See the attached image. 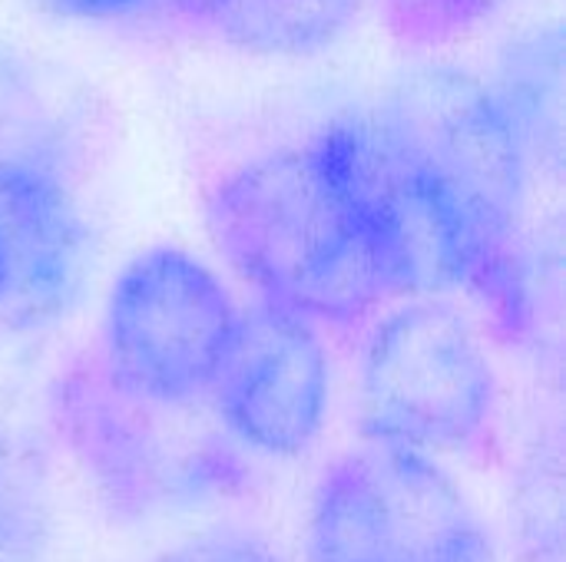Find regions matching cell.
<instances>
[{"label":"cell","mask_w":566,"mask_h":562,"mask_svg":"<svg viewBox=\"0 0 566 562\" xmlns=\"http://www.w3.org/2000/svg\"><path fill=\"white\" fill-rule=\"evenodd\" d=\"M401 156L428 185L474 291L507 338L534 325L521 225L531 156L491 83L454 66L405 76L378 113Z\"/></svg>","instance_id":"6da1fadb"},{"label":"cell","mask_w":566,"mask_h":562,"mask_svg":"<svg viewBox=\"0 0 566 562\" xmlns=\"http://www.w3.org/2000/svg\"><path fill=\"white\" fill-rule=\"evenodd\" d=\"M206 229L242 282L315 321L352 325L391 298L312 142L229 169L209 189Z\"/></svg>","instance_id":"7a4b0ae2"},{"label":"cell","mask_w":566,"mask_h":562,"mask_svg":"<svg viewBox=\"0 0 566 562\" xmlns=\"http://www.w3.org/2000/svg\"><path fill=\"white\" fill-rule=\"evenodd\" d=\"M497 378L474 328L448 305L411 298L368 335L361 427L368 441L468 454L491 434Z\"/></svg>","instance_id":"3957f363"},{"label":"cell","mask_w":566,"mask_h":562,"mask_svg":"<svg viewBox=\"0 0 566 562\" xmlns=\"http://www.w3.org/2000/svg\"><path fill=\"white\" fill-rule=\"evenodd\" d=\"M308 562H497L458 484L434 457L368 441L318 480Z\"/></svg>","instance_id":"277c9868"},{"label":"cell","mask_w":566,"mask_h":562,"mask_svg":"<svg viewBox=\"0 0 566 562\" xmlns=\"http://www.w3.org/2000/svg\"><path fill=\"white\" fill-rule=\"evenodd\" d=\"M239 308L222 278L179 245L136 252L103 305V374L156 404H196L212 391Z\"/></svg>","instance_id":"5b68a950"},{"label":"cell","mask_w":566,"mask_h":562,"mask_svg":"<svg viewBox=\"0 0 566 562\" xmlns=\"http://www.w3.org/2000/svg\"><path fill=\"white\" fill-rule=\"evenodd\" d=\"M209 397L245 447L302 457L318 441L332 401V361L315 318L275 298L239 311Z\"/></svg>","instance_id":"8992f818"},{"label":"cell","mask_w":566,"mask_h":562,"mask_svg":"<svg viewBox=\"0 0 566 562\" xmlns=\"http://www.w3.org/2000/svg\"><path fill=\"white\" fill-rule=\"evenodd\" d=\"M312 146L332 172L361 238L375 252L391 298L431 295L458 285V258L448 225L428 185L378 116L335 119L312 139Z\"/></svg>","instance_id":"52a82bcc"},{"label":"cell","mask_w":566,"mask_h":562,"mask_svg":"<svg viewBox=\"0 0 566 562\" xmlns=\"http://www.w3.org/2000/svg\"><path fill=\"white\" fill-rule=\"evenodd\" d=\"M176 404H156L113 384L103 368L66 388L63 414L86 470L123 503L143 510L199 497L216 467V444L172 424Z\"/></svg>","instance_id":"ba28073f"},{"label":"cell","mask_w":566,"mask_h":562,"mask_svg":"<svg viewBox=\"0 0 566 562\" xmlns=\"http://www.w3.org/2000/svg\"><path fill=\"white\" fill-rule=\"evenodd\" d=\"M90 229L63 169L36 146H0V315L36 328L60 318L86 275Z\"/></svg>","instance_id":"9c48e42d"},{"label":"cell","mask_w":566,"mask_h":562,"mask_svg":"<svg viewBox=\"0 0 566 562\" xmlns=\"http://www.w3.org/2000/svg\"><path fill=\"white\" fill-rule=\"evenodd\" d=\"M361 0H212L206 26L252 56L302 60L328 50Z\"/></svg>","instance_id":"30bf717a"},{"label":"cell","mask_w":566,"mask_h":562,"mask_svg":"<svg viewBox=\"0 0 566 562\" xmlns=\"http://www.w3.org/2000/svg\"><path fill=\"white\" fill-rule=\"evenodd\" d=\"M560 30H534L517 40L501 63V83L491 86L511 116L527 156L544 152V146L560 142Z\"/></svg>","instance_id":"8fae6325"},{"label":"cell","mask_w":566,"mask_h":562,"mask_svg":"<svg viewBox=\"0 0 566 562\" xmlns=\"http://www.w3.org/2000/svg\"><path fill=\"white\" fill-rule=\"evenodd\" d=\"M511 0H378L391 33L411 46H448L491 23Z\"/></svg>","instance_id":"7c38bea8"},{"label":"cell","mask_w":566,"mask_h":562,"mask_svg":"<svg viewBox=\"0 0 566 562\" xmlns=\"http://www.w3.org/2000/svg\"><path fill=\"white\" fill-rule=\"evenodd\" d=\"M159 562H279L265 543H259L249 533H235V530H216V533H202L182 547H176L172 553H166Z\"/></svg>","instance_id":"4fadbf2b"},{"label":"cell","mask_w":566,"mask_h":562,"mask_svg":"<svg viewBox=\"0 0 566 562\" xmlns=\"http://www.w3.org/2000/svg\"><path fill=\"white\" fill-rule=\"evenodd\" d=\"M36 3L66 20H119L143 10L153 0H36Z\"/></svg>","instance_id":"5bb4252c"},{"label":"cell","mask_w":566,"mask_h":562,"mask_svg":"<svg viewBox=\"0 0 566 562\" xmlns=\"http://www.w3.org/2000/svg\"><path fill=\"white\" fill-rule=\"evenodd\" d=\"M172 3H176V10H179L186 20L206 26V17H209V10H212V0H172Z\"/></svg>","instance_id":"9a60e30c"},{"label":"cell","mask_w":566,"mask_h":562,"mask_svg":"<svg viewBox=\"0 0 566 562\" xmlns=\"http://www.w3.org/2000/svg\"><path fill=\"white\" fill-rule=\"evenodd\" d=\"M0 480H3V444H0Z\"/></svg>","instance_id":"2e32d148"},{"label":"cell","mask_w":566,"mask_h":562,"mask_svg":"<svg viewBox=\"0 0 566 562\" xmlns=\"http://www.w3.org/2000/svg\"><path fill=\"white\" fill-rule=\"evenodd\" d=\"M0 298H3V265H0Z\"/></svg>","instance_id":"e0dca14e"}]
</instances>
